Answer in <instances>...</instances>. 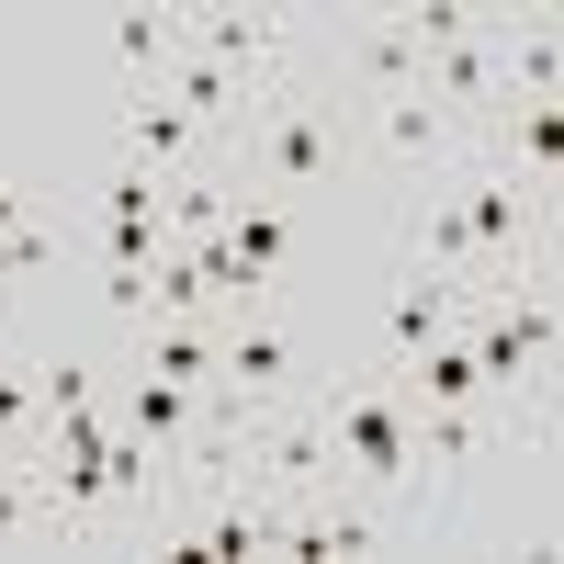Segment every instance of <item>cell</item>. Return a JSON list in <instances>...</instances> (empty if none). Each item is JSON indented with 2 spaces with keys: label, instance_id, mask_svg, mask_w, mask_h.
<instances>
[{
  "label": "cell",
  "instance_id": "4fadbf2b",
  "mask_svg": "<svg viewBox=\"0 0 564 564\" xmlns=\"http://www.w3.org/2000/svg\"><path fill=\"white\" fill-rule=\"evenodd\" d=\"M90 204H102V226H159V204H170V181L159 170H102V193H90Z\"/></svg>",
  "mask_w": 564,
  "mask_h": 564
},
{
  "label": "cell",
  "instance_id": "8992f818",
  "mask_svg": "<svg viewBox=\"0 0 564 564\" xmlns=\"http://www.w3.org/2000/svg\"><path fill=\"white\" fill-rule=\"evenodd\" d=\"M282 45H294V23L282 12H181V57H204V68H226V79H271L282 68Z\"/></svg>",
  "mask_w": 564,
  "mask_h": 564
},
{
  "label": "cell",
  "instance_id": "30bf717a",
  "mask_svg": "<svg viewBox=\"0 0 564 564\" xmlns=\"http://www.w3.org/2000/svg\"><path fill=\"white\" fill-rule=\"evenodd\" d=\"M102 45H113V68L148 90V79L181 57V12H113V23H102Z\"/></svg>",
  "mask_w": 564,
  "mask_h": 564
},
{
  "label": "cell",
  "instance_id": "2e32d148",
  "mask_svg": "<svg viewBox=\"0 0 564 564\" xmlns=\"http://www.w3.org/2000/svg\"><path fill=\"white\" fill-rule=\"evenodd\" d=\"M12 463H34V452H12V441H0V475H12Z\"/></svg>",
  "mask_w": 564,
  "mask_h": 564
},
{
  "label": "cell",
  "instance_id": "ba28073f",
  "mask_svg": "<svg viewBox=\"0 0 564 564\" xmlns=\"http://www.w3.org/2000/svg\"><path fill=\"white\" fill-rule=\"evenodd\" d=\"M124 159L159 170V181H181V170H204V124L181 113L170 90H124Z\"/></svg>",
  "mask_w": 564,
  "mask_h": 564
},
{
  "label": "cell",
  "instance_id": "3957f363",
  "mask_svg": "<svg viewBox=\"0 0 564 564\" xmlns=\"http://www.w3.org/2000/svg\"><path fill=\"white\" fill-rule=\"evenodd\" d=\"M463 350H475L486 395L520 417V395L553 384V271H520V282H486V294H463Z\"/></svg>",
  "mask_w": 564,
  "mask_h": 564
},
{
  "label": "cell",
  "instance_id": "8fae6325",
  "mask_svg": "<svg viewBox=\"0 0 564 564\" xmlns=\"http://www.w3.org/2000/svg\"><path fill=\"white\" fill-rule=\"evenodd\" d=\"M350 79H361V90H417V34H406V12H384L372 34H350Z\"/></svg>",
  "mask_w": 564,
  "mask_h": 564
},
{
  "label": "cell",
  "instance_id": "52a82bcc",
  "mask_svg": "<svg viewBox=\"0 0 564 564\" xmlns=\"http://www.w3.org/2000/svg\"><path fill=\"white\" fill-rule=\"evenodd\" d=\"M452 316H463V282H441V271H395L384 316H372V372H406V361L430 350Z\"/></svg>",
  "mask_w": 564,
  "mask_h": 564
},
{
  "label": "cell",
  "instance_id": "5bb4252c",
  "mask_svg": "<svg viewBox=\"0 0 564 564\" xmlns=\"http://www.w3.org/2000/svg\"><path fill=\"white\" fill-rule=\"evenodd\" d=\"M45 260H68V226H57V215H23L12 238H0V305H12V282L45 271Z\"/></svg>",
  "mask_w": 564,
  "mask_h": 564
},
{
  "label": "cell",
  "instance_id": "9a60e30c",
  "mask_svg": "<svg viewBox=\"0 0 564 564\" xmlns=\"http://www.w3.org/2000/svg\"><path fill=\"white\" fill-rule=\"evenodd\" d=\"M23 215H34V193H23V181H0V238H12Z\"/></svg>",
  "mask_w": 564,
  "mask_h": 564
},
{
  "label": "cell",
  "instance_id": "9c48e42d",
  "mask_svg": "<svg viewBox=\"0 0 564 564\" xmlns=\"http://www.w3.org/2000/svg\"><path fill=\"white\" fill-rule=\"evenodd\" d=\"M215 361H226V316H148L135 327V372H159V384H215Z\"/></svg>",
  "mask_w": 564,
  "mask_h": 564
},
{
  "label": "cell",
  "instance_id": "6da1fadb",
  "mask_svg": "<svg viewBox=\"0 0 564 564\" xmlns=\"http://www.w3.org/2000/svg\"><path fill=\"white\" fill-rule=\"evenodd\" d=\"M226 170H238V193H271V204H305L327 181H350V102L327 79H260Z\"/></svg>",
  "mask_w": 564,
  "mask_h": 564
},
{
  "label": "cell",
  "instance_id": "7c38bea8",
  "mask_svg": "<svg viewBox=\"0 0 564 564\" xmlns=\"http://www.w3.org/2000/svg\"><path fill=\"white\" fill-rule=\"evenodd\" d=\"M497 135H508V170H531V181L564 170V113H553V102H508Z\"/></svg>",
  "mask_w": 564,
  "mask_h": 564
},
{
  "label": "cell",
  "instance_id": "7a4b0ae2",
  "mask_svg": "<svg viewBox=\"0 0 564 564\" xmlns=\"http://www.w3.org/2000/svg\"><path fill=\"white\" fill-rule=\"evenodd\" d=\"M316 417H327V452H339V486L384 497V508H417L430 486V452H417V395L395 372H350V384H305Z\"/></svg>",
  "mask_w": 564,
  "mask_h": 564
},
{
  "label": "cell",
  "instance_id": "5b68a950",
  "mask_svg": "<svg viewBox=\"0 0 564 564\" xmlns=\"http://www.w3.org/2000/svg\"><path fill=\"white\" fill-rule=\"evenodd\" d=\"M305 372H316V339H305L294 316H271V305L226 316V361H215V384L238 395V406H294Z\"/></svg>",
  "mask_w": 564,
  "mask_h": 564
},
{
  "label": "cell",
  "instance_id": "277c9868",
  "mask_svg": "<svg viewBox=\"0 0 564 564\" xmlns=\"http://www.w3.org/2000/svg\"><path fill=\"white\" fill-rule=\"evenodd\" d=\"M463 159H475V135H463L430 90H372V102H350V170H384L406 193H430Z\"/></svg>",
  "mask_w": 564,
  "mask_h": 564
}]
</instances>
